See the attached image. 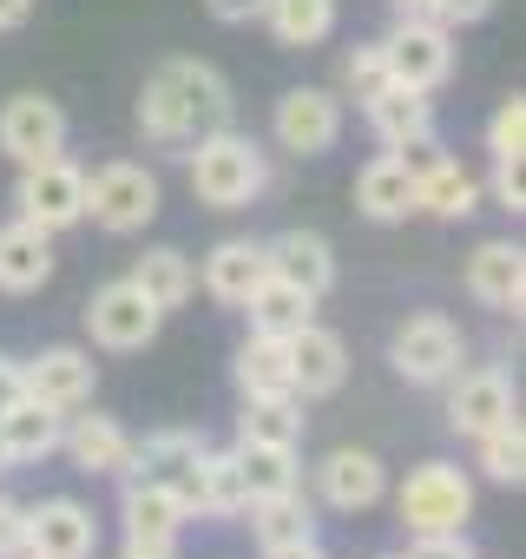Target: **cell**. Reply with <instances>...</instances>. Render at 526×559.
Segmentation results:
<instances>
[{"label": "cell", "mask_w": 526, "mask_h": 559, "mask_svg": "<svg viewBox=\"0 0 526 559\" xmlns=\"http://www.w3.org/2000/svg\"><path fill=\"white\" fill-rule=\"evenodd\" d=\"M382 67L395 86L408 93H441L454 80V34L441 21H395V34L382 40Z\"/></svg>", "instance_id": "ba28073f"}, {"label": "cell", "mask_w": 526, "mask_h": 559, "mask_svg": "<svg viewBox=\"0 0 526 559\" xmlns=\"http://www.w3.org/2000/svg\"><path fill=\"white\" fill-rule=\"evenodd\" d=\"M0 474H14V461H8V448H0Z\"/></svg>", "instance_id": "7dc6e473"}, {"label": "cell", "mask_w": 526, "mask_h": 559, "mask_svg": "<svg viewBox=\"0 0 526 559\" xmlns=\"http://www.w3.org/2000/svg\"><path fill=\"white\" fill-rule=\"evenodd\" d=\"M14 217L40 224V230H53V237H60V230H73V224L86 217V171H80L67 152L21 165V185H14Z\"/></svg>", "instance_id": "5b68a950"}, {"label": "cell", "mask_w": 526, "mask_h": 559, "mask_svg": "<svg viewBox=\"0 0 526 559\" xmlns=\"http://www.w3.org/2000/svg\"><path fill=\"white\" fill-rule=\"evenodd\" d=\"M349 382V343L323 323H303L290 336V395L297 402H323Z\"/></svg>", "instance_id": "ac0fdd59"}, {"label": "cell", "mask_w": 526, "mask_h": 559, "mask_svg": "<svg viewBox=\"0 0 526 559\" xmlns=\"http://www.w3.org/2000/svg\"><path fill=\"white\" fill-rule=\"evenodd\" d=\"M178 480H184V493H191V507L204 520H237L250 507L243 500V474H237V448H198L178 467Z\"/></svg>", "instance_id": "44dd1931"}, {"label": "cell", "mask_w": 526, "mask_h": 559, "mask_svg": "<svg viewBox=\"0 0 526 559\" xmlns=\"http://www.w3.org/2000/svg\"><path fill=\"white\" fill-rule=\"evenodd\" d=\"M428 8H434V0H388V14H395V21H421Z\"/></svg>", "instance_id": "bcb514c9"}, {"label": "cell", "mask_w": 526, "mask_h": 559, "mask_svg": "<svg viewBox=\"0 0 526 559\" xmlns=\"http://www.w3.org/2000/svg\"><path fill=\"white\" fill-rule=\"evenodd\" d=\"M356 211H362L369 224H408V217L421 211L408 152H382V158H369V165L356 171Z\"/></svg>", "instance_id": "ffe728a7"}, {"label": "cell", "mask_w": 526, "mask_h": 559, "mask_svg": "<svg viewBox=\"0 0 526 559\" xmlns=\"http://www.w3.org/2000/svg\"><path fill=\"white\" fill-rule=\"evenodd\" d=\"M316 493H323V507H336V513H362V507H375V500L388 493V467H382V454H369V448H330V454L316 461Z\"/></svg>", "instance_id": "d6986e66"}, {"label": "cell", "mask_w": 526, "mask_h": 559, "mask_svg": "<svg viewBox=\"0 0 526 559\" xmlns=\"http://www.w3.org/2000/svg\"><path fill=\"white\" fill-rule=\"evenodd\" d=\"M86 330H93V343L106 356H139L165 330V310L132 284V276H112V284H99L93 304H86Z\"/></svg>", "instance_id": "52a82bcc"}, {"label": "cell", "mask_w": 526, "mask_h": 559, "mask_svg": "<svg viewBox=\"0 0 526 559\" xmlns=\"http://www.w3.org/2000/svg\"><path fill=\"white\" fill-rule=\"evenodd\" d=\"M243 513H250V533H256V546L316 539V513H310V500H303V493H284V500H256V507H243Z\"/></svg>", "instance_id": "d6a6232c"}, {"label": "cell", "mask_w": 526, "mask_h": 559, "mask_svg": "<svg viewBox=\"0 0 526 559\" xmlns=\"http://www.w3.org/2000/svg\"><path fill=\"white\" fill-rule=\"evenodd\" d=\"M21 395V362H8V356H0V408H8Z\"/></svg>", "instance_id": "f6af8a7d"}, {"label": "cell", "mask_w": 526, "mask_h": 559, "mask_svg": "<svg viewBox=\"0 0 526 559\" xmlns=\"http://www.w3.org/2000/svg\"><path fill=\"white\" fill-rule=\"evenodd\" d=\"M184 178H191V198L198 204H211V211H250L263 198V185H271V158H263L256 139L217 126V132L191 139Z\"/></svg>", "instance_id": "7a4b0ae2"}, {"label": "cell", "mask_w": 526, "mask_h": 559, "mask_svg": "<svg viewBox=\"0 0 526 559\" xmlns=\"http://www.w3.org/2000/svg\"><path fill=\"white\" fill-rule=\"evenodd\" d=\"M362 119H369V132L388 145V152H434V106H428V93H408V86H375L369 99H362Z\"/></svg>", "instance_id": "e0dca14e"}, {"label": "cell", "mask_w": 526, "mask_h": 559, "mask_svg": "<svg viewBox=\"0 0 526 559\" xmlns=\"http://www.w3.org/2000/svg\"><path fill=\"white\" fill-rule=\"evenodd\" d=\"M263 270H271L263 243H250V237H224V243H211V257H204V270H198V284H204L211 304L243 310V297L256 290V276H263Z\"/></svg>", "instance_id": "cb8c5ba5"}, {"label": "cell", "mask_w": 526, "mask_h": 559, "mask_svg": "<svg viewBox=\"0 0 526 559\" xmlns=\"http://www.w3.org/2000/svg\"><path fill=\"white\" fill-rule=\"evenodd\" d=\"M86 217L112 237H139L158 217V178L132 158H112V165L86 171Z\"/></svg>", "instance_id": "8992f818"}, {"label": "cell", "mask_w": 526, "mask_h": 559, "mask_svg": "<svg viewBox=\"0 0 526 559\" xmlns=\"http://www.w3.org/2000/svg\"><path fill=\"white\" fill-rule=\"evenodd\" d=\"M415 198H421V211L428 217H441V224H461V217H474L480 211V178L474 171H461V158H428V165H415Z\"/></svg>", "instance_id": "484cf974"}, {"label": "cell", "mask_w": 526, "mask_h": 559, "mask_svg": "<svg viewBox=\"0 0 526 559\" xmlns=\"http://www.w3.org/2000/svg\"><path fill=\"white\" fill-rule=\"evenodd\" d=\"M198 448H204V441H198L191 428H158V435L139 441V467H184ZM139 467H132V474H139Z\"/></svg>", "instance_id": "d590c367"}, {"label": "cell", "mask_w": 526, "mask_h": 559, "mask_svg": "<svg viewBox=\"0 0 526 559\" xmlns=\"http://www.w3.org/2000/svg\"><path fill=\"white\" fill-rule=\"evenodd\" d=\"M474 467L487 480H500V487L526 480V428H519V415L500 421V428H487V435H474Z\"/></svg>", "instance_id": "836d02e7"}, {"label": "cell", "mask_w": 526, "mask_h": 559, "mask_svg": "<svg viewBox=\"0 0 526 559\" xmlns=\"http://www.w3.org/2000/svg\"><path fill=\"white\" fill-rule=\"evenodd\" d=\"M263 559H330L323 539H290V546H263Z\"/></svg>", "instance_id": "7bdbcfd3"}, {"label": "cell", "mask_w": 526, "mask_h": 559, "mask_svg": "<svg viewBox=\"0 0 526 559\" xmlns=\"http://www.w3.org/2000/svg\"><path fill=\"white\" fill-rule=\"evenodd\" d=\"M132 284L171 317V310H184L191 297H198V270H191V257L184 250H171V243H158V250H145L139 263H132Z\"/></svg>", "instance_id": "f546056e"}, {"label": "cell", "mask_w": 526, "mask_h": 559, "mask_svg": "<svg viewBox=\"0 0 526 559\" xmlns=\"http://www.w3.org/2000/svg\"><path fill=\"white\" fill-rule=\"evenodd\" d=\"M500 8V0H434L428 8V21H441L447 34H461V27H474V21H487Z\"/></svg>", "instance_id": "ab89813d"}, {"label": "cell", "mask_w": 526, "mask_h": 559, "mask_svg": "<svg viewBox=\"0 0 526 559\" xmlns=\"http://www.w3.org/2000/svg\"><path fill=\"white\" fill-rule=\"evenodd\" d=\"M60 428H67V415L40 408L34 395H14L8 408H0V448H8V461H14V467L60 454Z\"/></svg>", "instance_id": "4316f807"}, {"label": "cell", "mask_w": 526, "mask_h": 559, "mask_svg": "<svg viewBox=\"0 0 526 559\" xmlns=\"http://www.w3.org/2000/svg\"><path fill=\"white\" fill-rule=\"evenodd\" d=\"M343 86H349L356 99H369L375 86H388V67H382V40H362V47L343 60Z\"/></svg>", "instance_id": "8d00e7d4"}, {"label": "cell", "mask_w": 526, "mask_h": 559, "mask_svg": "<svg viewBox=\"0 0 526 559\" xmlns=\"http://www.w3.org/2000/svg\"><path fill=\"white\" fill-rule=\"evenodd\" d=\"M27 552L34 559H93L99 552V520L73 493H53L27 507Z\"/></svg>", "instance_id": "5bb4252c"}, {"label": "cell", "mask_w": 526, "mask_h": 559, "mask_svg": "<svg viewBox=\"0 0 526 559\" xmlns=\"http://www.w3.org/2000/svg\"><path fill=\"white\" fill-rule=\"evenodd\" d=\"M230 106H237V99H230V80H224L211 60H165V67L139 86L132 119H139V132H145L152 145L178 152V145H191V139L230 126Z\"/></svg>", "instance_id": "6da1fadb"}, {"label": "cell", "mask_w": 526, "mask_h": 559, "mask_svg": "<svg viewBox=\"0 0 526 559\" xmlns=\"http://www.w3.org/2000/svg\"><path fill=\"white\" fill-rule=\"evenodd\" d=\"M21 559H34V552H21Z\"/></svg>", "instance_id": "c3c4849f"}, {"label": "cell", "mask_w": 526, "mask_h": 559, "mask_svg": "<svg viewBox=\"0 0 526 559\" xmlns=\"http://www.w3.org/2000/svg\"><path fill=\"white\" fill-rule=\"evenodd\" d=\"M34 21V0H0V34H14Z\"/></svg>", "instance_id": "ee69618b"}, {"label": "cell", "mask_w": 526, "mask_h": 559, "mask_svg": "<svg viewBox=\"0 0 526 559\" xmlns=\"http://www.w3.org/2000/svg\"><path fill=\"white\" fill-rule=\"evenodd\" d=\"M119 559H178V539L171 533H125Z\"/></svg>", "instance_id": "60d3db41"}, {"label": "cell", "mask_w": 526, "mask_h": 559, "mask_svg": "<svg viewBox=\"0 0 526 559\" xmlns=\"http://www.w3.org/2000/svg\"><path fill=\"white\" fill-rule=\"evenodd\" d=\"M243 317H250V330H263V336H297L303 323H316V297L297 290L290 276L263 270V276H256V290L243 297Z\"/></svg>", "instance_id": "d4e9b609"}, {"label": "cell", "mask_w": 526, "mask_h": 559, "mask_svg": "<svg viewBox=\"0 0 526 559\" xmlns=\"http://www.w3.org/2000/svg\"><path fill=\"white\" fill-rule=\"evenodd\" d=\"M119 520H125V533H184L191 520H198V507H191V493H184V480H171V474H125V493H119Z\"/></svg>", "instance_id": "2e32d148"}, {"label": "cell", "mask_w": 526, "mask_h": 559, "mask_svg": "<svg viewBox=\"0 0 526 559\" xmlns=\"http://www.w3.org/2000/svg\"><path fill=\"white\" fill-rule=\"evenodd\" d=\"M487 158L493 171H519L526 165V99H500V112L487 119Z\"/></svg>", "instance_id": "e575fe53"}, {"label": "cell", "mask_w": 526, "mask_h": 559, "mask_svg": "<svg viewBox=\"0 0 526 559\" xmlns=\"http://www.w3.org/2000/svg\"><path fill=\"white\" fill-rule=\"evenodd\" d=\"M237 474H243V500H284V493H303V467H297V448H256V441H237Z\"/></svg>", "instance_id": "f1b7e54d"}, {"label": "cell", "mask_w": 526, "mask_h": 559, "mask_svg": "<svg viewBox=\"0 0 526 559\" xmlns=\"http://www.w3.org/2000/svg\"><path fill=\"white\" fill-rule=\"evenodd\" d=\"M263 257H271V270H277V276H290L297 290H310L316 304L336 290V250H330V237H323V230L290 224V230H277L271 243H263Z\"/></svg>", "instance_id": "7402d4cb"}, {"label": "cell", "mask_w": 526, "mask_h": 559, "mask_svg": "<svg viewBox=\"0 0 526 559\" xmlns=\"http://www.w3.org/2000/svg\"><path fill=\"white\" fill-rule=\"evenodd\" d=\"M204 14L217 27H250V21H263V0H204Z\"/></svg>", "instance_id": "b9f144b4"}, {"label": "cell", "mask_w": 526, "mask_h": 559, "mask_svg": "<svg viewBox=\"0 0 526 559\" xmlns=\"http://www.w3.org/2000/svg\"><path fill=\"white\" fill-rule=\"evenodd\" d=\"M467 297L480 310H500V317H519L526 310V250L513 237L474 243V257H467Z\"/></svg>", "instance_id": "9a60e30c"}, {"label": "cell", "mask_w": 526, "mask_h": 559, "mask_svg": "<svg viewBox=\"0 0 526 559\" xmlns=\"http://www.w3.org/2000/svg\"><path fill=\"white\" fill-rule=\"evenodd\" d=\"M271 132L290 158H323L343 145V99L330 86H290L271 112Z\"/></svg>", "instance_id": "9c48e42d"}, {"label": "cell", "mask_w": 526, "mask_h": 559, "mask_svg": "<svg viewBox=\"0 0 526 559\" xmlns=\"http://www.w3.org/2000/svg\"><path fill=\"white\" fill-rule=\"evenodd\" d=\"M53 284V230L14 217V224H0V290L8 297H34Z\"/></svg>", "instance_id": "603a6c76"}, {"label": "cell", "mask_w": 526, "mask_h": 559, "mask_svg": "<svg viewBox=\"0 0 526 559\" xmlns=\"http://www.w3.org/2000/svg\"><path fill=\"white\" fill-rule=\"evenodd\" d=\"M0 152H8L14 165H34V158L67 152V112H60V99L14 93L8 106H0Z\"/></svg>", "instance_id": "7c38bea8"}, {"label": "cell", "mask_w": 526, "mask_h": 559, "mask_svg": "<svg viewBox=\"0 0 526 559\" xmlns=\"http://www.w3.org/2000/svg\"><path fill=\"white\" fill-rule=\"evenodd\" d=\"M395 513H402L408 533H467L474 480L454 461H421V467H408V480L395 493Z\"/></svg>", "instance_id": "3957f363"}, {"label": "cell", "mask_w": 526, "mask_h": 559, "mask_svg": "<svg viewBox=\"0 0 526 559\" xmlns=\"http://www.w3.org/2000/svg\"><path fill=\"white\" fill-rule=\"evenodd\" d=\"M237 441H256V448H297V441H303V402H297V395H243Z\"/></svg>", "instance_id": "1f68e13d"}, {"label": "cell", "mask_w": 526, "mask_h": 559, "mask_svg": "<svg viewBox=\"0 0 526 559\" xmlns=\"http://www.w3.org/2000/svg\"><path fill=\"white\" fill-rule=\"evenodd\" d=\"M263 27L277 47H323L336 34V0H263Z\"/></svg>", "instance_id": "4dcf8cb0"}, {"label": "cell", "mask_w": 526, "mask_h": 559, "mask_svg": "<svg viewBox=\"0 0 526 559\" xmlns=\"http://www.w3.org/2000/svg\"><path fill=\"white\" fill-rule=\"evenodd\" d=\"M441 389H447V428L467 435V441L519 415V395H513L506 369H493V362H480V369H454Z\"/></svg>", "instance_id": "8fae6325"}, {"label": "cell", "mask_w": 526, "mask_h": 559, "mask_svg": "<svg viewBox=\"0 0 526 559\" xmlns=\"http://www.w3.org/2000/svg\"><path fill=\"white\" fill-rule=\"evenodd\" d=\"M388 362L408 389H441L461 362H467V343H461V323L441 317V310H415L395 336H388Z\"/></svg>", "instance_id": "277c9868"}, {"label": "cell", "mask_w": 526, "mask_h": 559, "mask_svg": "<svg viewBox=\"0 0 526 559\" xmlns=\"http://www.w3.org/2000/svg\"><path fill=\"white\" fill-rule=\"evenodd\" d=\"M237 395H290V336H263L250 330V343L230 362Z\"/></svg>", "instance_id": "83f0119b"}, {"label": "cell", "mask_w": 526, "mask_h": 559, "mask_svg": "<svg viewBox=\"0 0 526 559\" xmlns=\"http://www.w3.org/2000/svg\"><path fill=\"white\" fill-rule=\"evenodd\" d=\"M402 559H480V552L467 546V533H415V546Z\"/></svg>", "instance_id": "74e56055"}, {"label": "cell", "mask_w": 526, "mask_h": 559, "mask_svg": "<svg viewBox=\"0 0 526 559\" xmlns=\"http://www.w3.org/2000/svg\"><path fill=\"white\" fill-rule=\"evenodd\" d=\"M27 552V507L14 493H0V559H21Z\"/></svg>", "instance_id": "f35d334b"}, {"label": "cell", "mask_w": 526, "mask_h": 559, "mask_svg": "<svg viewBox=\"0 0 526 559\" xmlns=\"http://www.w3.org/2000/svg\"><path fill=\"white\" fill-rule=\"evenodd\" d=\"M93 389H99V369H93V356L73 349V343H53V349H40L34 362H21V395H34V402L53 408V415L93 408Z\"/></svg>", "instance_id": "30bf717a"}, {"label": "cell", "mask_w": 526, "mask_h": 559, "mask_svg": "<svg viewBox=\"0 0 526 559\" xmlns=\"http://www.w3.org/2000/svg\"><path fill=\"white\" fill-rule=\"evenodd\" d=\"M60 448L73 454V467L80 474H106V480H125L132 467H139V435L132 428H119L112 415H67V428H60Z\"/></svg>", "instance_id": "4fadbf2b"}]
</instances>
